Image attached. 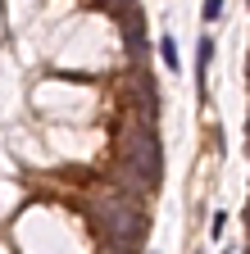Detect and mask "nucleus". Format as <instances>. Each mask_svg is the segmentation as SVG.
I'll return each instance as SVG.
<instances>
[{
	"label": "nucleus",
	"mask_w": 250,
	"mask_h": 254,
	"mask_svg": "<svg viewBox=\"0 0 250 254\" xmlns=\"http://www.w3.org/2000/svg\"><path fill=\"white\" fill-rule=\"evenodd\" d=\"M128 164H132V173H137L146 186H160V141L146 132V136L128 150Z\"/></svg>",
	"instance_id": "nucleus-1"
},
{
	"label": "nucleus",
	"mask_w": 250,
	"mask_h": 254,
	"mask_svg": "<svg viewBox=\"0 0 250 254\" xmlns=\"http://www.w3.org/2000/svg\"><path fill=\"white\" fill-rule=\"evenodd\" d=\"M123 37H128V55H146V23H141V14H132L128 23H123Z\"/></svg>",
	"instance_id": "nucleus-2"
},
{
	"label": "nucleus",
	"mask_w": 250,
	"mask_h": 254,
	"mask_svg": "<svg viewBox=\"0 0 250 254\" xmlns=\"http://www.w3.org/2000/svg\"><path fill=\"white\" fill-rule=\"evenodd\" d=\"M209 59H214V37H200V41H196V68H200V95H205V68H209Z\"/></svg>",
	"instance_id": "nucleus-3"
},
{
	"label": "nucleus",
	"mask_w": 250,
	"mask_h": 254,
	"mask_svg": "<svg viewBox=\"0 0 250 254\" xmlns=\"http://www.w3.org/2000/svg\"><path fill=\"white\" fill-rule=\"evenodd\" d=\"M160 59L168 64V73H182V55H177V41L173 37H160Z\"/></svg>",
	"instance_id": "nucleus-4"
},
{
	"label": "nucleus",
	"mask_w": 250,
	"mask_h": 254,
	"mask_svg": "<svg viewBox=\"0 0 250 254\" xmlns=\"http://www.w3.org/2000/svg\"><path fill=\"white\" fill-rule=\"evenodd\" d=\"M200 18H205V23L223 18V0H205V5H200Z\"/></svg>",
	"instance_id": "nucleus-5"
},
{
	"label": "nucleus",
	"mask_w": 250,
	"mask_h": 254,
	"mask_svg": "<svg viewBox=\"0 0 250 254\" xmlns=\"http://www.w3.org/2000/svg\"><path fill=\"white\" fill-rule=\"evenodd\" d=\"M105 5H109V9H118V5H137V0H105Z\"/></svg>",
	"instance_id": "nucleus-6"
},
{
	"label": "nucleus",
	"mask_w": 250,
	"mask_h": 254,
	"mask_svg": "<svg viewBox=\"0 0 250 254\" xmlns=\"http://www.w3.org/2000/svg\"><path fill=\"white\" fill-rule=\"evenodd\" d=\"M200 254H205V250H200Z\"/></svg>",
	"instance_id": "nucleus-7"
}]
</instances>
